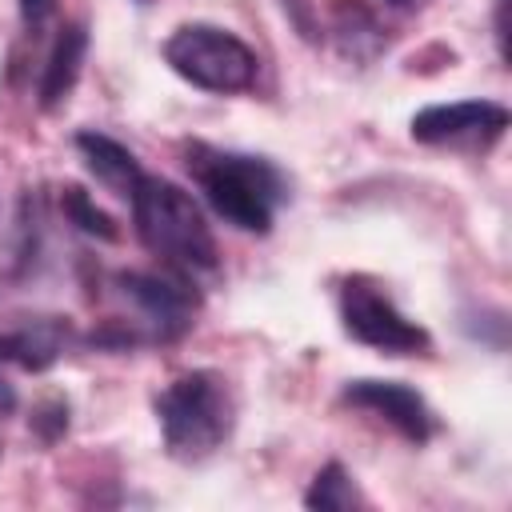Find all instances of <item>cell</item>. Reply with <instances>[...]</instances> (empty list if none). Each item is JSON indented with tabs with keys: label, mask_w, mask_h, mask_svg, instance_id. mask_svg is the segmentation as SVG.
Here are the masks:
<instances>
[{
	"label": "cell",
	"mask_w": 512,
	"mask_h": 512,
	"mask_svg": "<svg viewBox=\"0 0 512 512\" xmlns=\"http://www.w3.org/2000/svg\"><path fill=\"white\" fill-rule=\"evenodd\" d=\"M188 168H192V180L200 184L204 200L212 204V212L244 232H268L276 220V208L288 200V184H284L280 168L264 156L192 144Z\"/></svg>",
	"instance_id": "obj_1"
},
{
	"label": "cell",
	"mask_w": 512,
	"mask_h": 512,
	"mask_svg": "<svg viewBox=\"0 0 512 512\" xmlns=\"http://www.w3.org/2000/svg\"><path fill=\"white\" fill-rule=\"evenodd\" d=\"M128 200H132L136 236L152 256H160L168 268H176L184 276L216 268L212 228L204 224V212L180 184L144 172Z\"/></svg>",
	"instance_id": "obj_2"
},
{
	"label": "cell",
	"mask_w": 512,
	"mask_h": 512,
	"mask_svg": "<svg viewBox=\"0 0 512 512\" xmlns=\"http://www.w3.org/2000/svg\"><path fill=\"white\" fill-rule=\"evenodd\" d=\"M156 420L176 460H204L228 440L236 424L232 388L220 372H184L156 396Z\"/></svg>",
	"instance_id": "obj_3"
},
{
	"label": "cell",
	"mask_w": 512,
	"mask_h": 512,
	"mask_svg": "<svg viewBox=\"0 0 512 512\" xmlns=\"http://www.w3.org/2000/svg\"><path fill=\"white\" fill-rule=\"evenodd\" d=\"M164 60L180 80L204 92H244L260 68L256 52L236 32L216 24H180L164 40Z\"/></svg>",
	"instance_id": "obj_4"
},
{
	"label": "cell",
	"mask_w": 512,
	"mask_h": 512,
	"mask_svg": "<svg viewBox=\"0 0 512 512\" xmlns=\"http://www.w3.org/2000/svg\"><path fill=\"white\" fill-rule=\"evenodd\" d=\"M340 320H344V332L384 356H412V352H428L432 348V336L408 320L392 296L372 284L368 276H348L340 284Z\"/></svg>",
	"instance_id": "obj_5"
},
{
	"label": "cell",
	"mask_w": 512,
	"mask_h": 512,
	"mask_svg": "<svg viewBox=\"0 0 512 512\" xmlns=\"http://www.w3.org/2000/svg\"><path fill=\"white\" fill-rule=\"evenodd\" d=\"M508 128V108L496 100L428 104L412 116V140L420 144H496Z\"/></svg>",
	"instance_id": "obj_6"
},
{
	"label": "cell",
	"mask_w": 512,
	"mask_h": 512,
	"mask_svg": "<svg viewBox=\"0 0 512 512\" xmlns=\"http://www.w3.org/2000/svg\"><path fill=\"white\" fill-rule=\"evenodd\" d=\"M344 404L376 412L380 420H388L412 444H424L432 436V428H436L432 408L424 404V396L416 388L400 384V380H352L344 388Z\"/></svg>",
	"instance_id": "obj_7"
},
{
	"label": "cell",
	"mask_w": 512,
	"mask_h": 512,
	"mask_svg": "<svg viewBox=\"0 0 512 512\" xmlns=\"http://www.w3.org/2000/svg\"><path fill=\"white\" fill-rule=\"evenodd\" d=\"M120 292L140 308V316L152 324V332L160 340L180 336L192 324V308L196 296L188 292L184 280H168V276H148V272H124L116 276Z\"/></svg>",
	"instance_id": "obj_8"
},
{
	"label": "cell",
	"mask_w": 512,
	"mask_h": 512,
	"mask_svg": "<svg viewBox=\"0 0 512 512\" xmlns=\"http://www.w3.org/2000/svg\"><path fill=\"white\" fill-rule=\"evenodd\" d=\"M76 148H80V156H84V164H88V172L100 180V184H108L116 196H132V188H136V180L144 176L140 172V164H136V156L120 144V140H112V136H104V132H80L76 136Z\"/></svg>",
	"instance_id": "obj_9"
},
{
	"label": "cell",
	"mask_w": 512,
	"mask_h": 512,
	"mask_svg": "<svg viewBox=\"0 0 512 512\" xmlns=\"http://www.w3.org/2000/svg\"><path fill=\"white\" fill-rule=\"evenodd\" d=\"M84 48H88V32L80 24H64L52 52H48L44 76H40V104L44 108H56L60 100H68V92L76 88L80 64H84Z\"/></svg>",
	"instance_id": "obj_10"
},
{
	"label": "cell",
	"mask_w": 512,
	"mask_h": 512,
	"mask_svg": "<svg viewBox=\"0 0 512 512\" xmlns=\"http://www.w3.org/2000/svg\"><path fill=\"white\" fill-rule=\"evenodd\" d=\"M304 504H308V508H324V512H344V508H356V504H364V500H360L352 476L344 472V464L332 460V464H324V468L316 472L312 488L304 492Z\"/></svg>",
	"instance_id": "obj_11"
},
{
	"label": "cell",
	"mask_w": 512,
	"mask_h": 512,
	"mask_svg": "<svg viewBox=\"0 0 512 512\" xmlns=\"http://www.w3.org/2000/svg\"><path fill=\"white\" fill-rule=\"evenodd\" d=\"M64 212H68V220L76 224V228H84L88 236H100V240H116V224H112V216L84 192V188H64Z\"/></svg>",
	"instance_id": "obj_12"
},
{
	"label": "cell",
	"mask_w": 512,
	"mask_h": 512,
	"mask_svg": "<svg viewBox=\"0 0 512 512\" xmlns=\"http://www.w3.org/2000/svg\"><path fill=\"white\" fill-rule=\"evenodd\" d=\"M48 8H52V0H20V16H24L28 24L44 20V16H48Z\"/></svg>",
	"instance_id": "obj_13"
},
{
	"label": "cell",
	"mask_w": 512,
	"mask_h": 512,
	"mask_svg": "<svg viewBox=\"0 0 512 512\" xmlns=\"http://www.w3.org/2000/svg\"><path fill=\"white\" fill-rule=\"evenodd\" d=\"M392 4H404V0H392Z\"/></svg>",
	"instance_id": "obj_14"
}]
</instances>
